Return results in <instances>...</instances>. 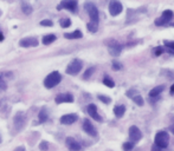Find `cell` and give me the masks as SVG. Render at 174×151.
Here are the masks:
<instances>
[{"instance_id": "1", "label": "cell", "mask_w": 174, "mask_h": 151, "mask_svg": "<svg viewBox=\"0 0 174 151\" xmlns=\"http://www.w3.org/2000/svg\"><path fill=\"white\" fill-rule=\"evenodd\" d=\"M62 80V76L58 71H54L51 72L49 76H46V78L44 79V86L46 89H54L56 85H58Z\"/></svg>"}, {"instance_id": "2", "label": "cell", "mask_w": 174, "mask_h": 151, "mask_svg": "<svg viewBox=\"0 0 174 151\" xmlns=\"http://www.w3.org/2000/svg\"><path fill=\"white\" fill-rule=\"evenodd\" d=\"M154 142H155V145L161 148V149H165L167 148L168 144H169V135L166 131H159L158 134L155 135V138H154Z\"/></svg>"}, {"instance_id": "3", "label": "cell", "mask_w": 174, "mask_h": 151, "mask_svg": "<svg viewBox=\"0 0 174 151\" xmlns=\"http://www.w3.org/2000/svg\"><path fill=\"white\" fill-rule=\"evenodd\" d=\"M84 8H85V11L88 12V14H89V17L91 19V23L98 24L100 14H98V10H97V7L95 6V4H92V2H85L84 4Z\"/></svg>"}, {"instance_id": "4", "label": "cell", "mask_w": 174, "mask_h": 151, "mask_svg": "<svg viewBox=\"0 0 174 151\" xmlns=\"http://www.w3.org/2000/svg\"><path fill=\"white\" fill-rule=\"evenodd\" d=\"M82 67H83L82 60H79V59H73L72 62H70V64L68 65L65 72L68 75H72V76L77 75V73H79V71L82 70Z\"/></svg>"}, {"instance_id": "5", "label": "cell", "mask_w": 174, "mask_h": 151, "mask_svg": "<svg viewBox=\"0 0 174 151\" xmlns=\"http://www.w3.org/2000/svg\"><path fill=\"white\" fill-rule=\"evenodd\" d=\"M174 17V13L171 10H166V11L162 12L161 17L158 18L155 20V25L158 26H161V25H166L168 24L169 21H172V19Z\"/></svg>"}, {"instance_id": "6", "label": "cell", "mask_w": 174, "mask_h": 151, "mask_svg": "<svg viewBox=\"0 0 174 151\" xmlns=\"http://www.w3.org/2000/svg\"><path fill=\"white\" fill-rule=\"evenodd\" d=\"M77 1L76 0H64L62 1L59 5L57 6V10H62V8H65V10H69L70 12L75 13L77 11Z\"/></svg>"}, {"instance_id": "7", "label": "cell", "mask_w": 174, "mask_h": 151, "mask_svg": "<svg viewBox=\"0 0 174 151\" xmlns=\"http://www.w3.org/2000/svg\"><path fill=\"white\" fill-rule=\"evenodd\" d=\"M129 140H130V143L133 144H135L136 142L142 138V134H141V131H140V129L138 126H135V125H133L129 128Z\"/></svg>"}, {"instance_id": "8", "label": "cell", "mask_w": 174, "mask_h": 151, "mask_svg": "<svg viewBox=\"0 0 174 151\" xmlns=\"http://www.w3.org/2000/svg\"><path fill=\"white\" fill-rule=\"evenodd\" d=\"M123 10V6L121 4L120 1H116V0H113L109 2V13L113 16V17H116L119 16L121 12Z\"/></svg>"}, {"instance_id": "9", "label": "cell", "mask_w": 174, "mask_h": 151, "mask_svg": "<svg viewBox=\"0 0 174 151\" xmlns=\"http://www.w3.org/2000/svg\"><path fill=\"white\" fill-rule=\"evenodd\" d=\"M39 44V41L35 37H26L19 41V45L21 47H36Z\"/></svg>"}, {"instance_id": "10", "label": "cell", "mask_w": 174, "mask_h": 151, "mask_svg": "<svg viewBox=\"0 0 174 151\" xmlns=\"http://www.w3.org/2000/svg\"><path fill=\"white\" fill-rule=\"evenodd\" d=\"M83 130L84 132H87L91 137H96L97 136V130L89 119H84L83 121Z\"/></svg>"}, {"instance_id": "11", "label": "cell", "mask_w": 174, "mask_h": 151, "mask_svg": "<svg viewBox=\"0 0 174 151\" xmlns=\"http://www.w3.org/2000/svg\"><path fill=\"white\" fill-rule=\"evenodd\" d=\"M54 102L57 104H62V103H72L73 102V96L71 93H60L58 94L56 98H54Z\"/></svg>"}, {"instance_id": "12", "label": "cell", "mask_w": 174, "mask_h": 151, "mask_svg": "<svg viewBox=\"0 0 174 151\" xmlns=\"http://www.w3.org/2000/svg\"><path fill=\"white\" fill-rule=\"evenodd\" d=\"M65 144H66V146H68V149H69L70 151H79L81 149H82L81 144H79L75 138H72V137H68V138H66Z\"/></svg>"}, {"instance_id": "13", "label": "cell", "mask_w": 174, "mask_h": 151, "mask_svg": "<svg viewBox=\"0 0 174 151\" xmlns=\"http://www.w3.org/2000/svg\"><path fill=\"white\" fill-rule=\"evenodd\" d=\"M87 111H88L89 116H90L92 119H95V121H97V122H102V117L98 115V112H97V108H96V105L95 104H89L88 105Z\"/></svg>"}, {"instance_id": "14", "label": "cell", "mask_w": 174, "mask_h": 151, "mask_svg": "<svg viewBox=\"0 0 174 151\" xmlns=\"http://www.w3.org/2000/svg\"><path fill=\"white\" fill-rule=\"evenodd\" d=\"M78 119V116L75 113H69V115H64V116L60 117V123L64 124V125H70L73 124Z\"/></svg>"}, {"instance_id": "15", "label": "cell", "mask_w": 174, "mask_h": 151, "mask_svg": "<svg viewBox=\"0 0 174 151\" xmlns=\"http://www.w3.org/2000/svg\"><path fill=\"white\" fill-rule=\"evenodd\" d=\"M109 50V53L111 54V56H114V57H117V56H120L121 51H122V46H121L119 43H116V41H113L108 47Z\"/></svg>"}, {"instance_id": "16", "label": "cell", "mask_w": 174, "mask_h": 151, "mask_svg": "<svg viewBox=\"0 0 174 151\" xmlns=\"http://www.w3.org/2000/svg\"><path fill=\"white\" fill-rule=\"evenodd\" d=\"M82 37H83V33L79 30H76L71 33H64V38H66V39H79Z\"/></svg>"}, {"instance_id": "17", "label": "cell", "mask_w": 174, "mask_h": 151, "mask_svg": "<svg viewBox=\"0 0 174 151\" xmlns=\"http://www.w3.org/2000/svg\"><path fill=\"white\" fill-rule=\"evenodd\" d=\"M125 112H126V106H125V105H117V106H115L114 108V113L117 118L123 117Z\"/></svg>"}, {"instance_id": "18", "label": "cell", "mask_w": 174, "mask_h": 151, "mask_svg": "<svg viewBox=\"0 0 174 151\" xmlns=\"http://www.w3.org/2000/svg\"><path fill=\"white\" fill-rule=\"evenodd\" d=\"M163 90H165V86H163V85H159V86L152 89L149 91V97H158Z\"/></svg>"}, {"instance_id": "19", "label": "cell", "mask_w": 174, "mask_h": 151, "mask_svg": "<svg viewBox=\"0 0 174 151\" xmlns=\"http://www.w3.org/2000/svg\"><path fill=\"white\" fill-rule=\"evenodd\" d=\"M56 39H57V38H56V35L54 34H48L43 38V44H44V45H50V44H52Z\"/></svg>"}, {"instance_id": "20", "label": "cell", "mask_w": 174, "mask_h": 151, "mask_svg": "<svg viewBox=\"0 0 174 151\" xmlns=\"http://www.w3.org/2000/svg\"><path fill=\"white\" fill-rule=\"evenodd\" d=\"M48 111H46V108H43L42 110L39 111V122L40 123H44L48 121Z\"/></svg>"}, {"instance_id": "21", "label": "cell", "mask_w": 174, "mask_h": 151, "mask_svg": "<svg viewBox=\"0 0 174 151\" xmlns=\"http://www.w3.org/2000/svg\"><path fill=\"white\" fill-rule=\"evenodd\" d=\"M163 45H165V48L167 50V52L174 54V41H163Z\"/></svg>"}, {"instance_id": "22", "label": "cell", "mask_w": 174, "mask_h": 151, "mask_svg": "<svg viewBox=\"0 0 174 151\" xmlns=\"http://www.w3.org/2000/svg\"><path fill=\"white\" fill-rule=\"evenodd\" d=\"M21 10H23L25 14H30V13H32V6L30 4H27V2H23L21 4Z\"/></svg>"}, {"instance_id": "23", "label": "cell", "mask_w": 174, "mask_h": 151, "mask_svg": "<svg viewBox=\"0 0 174 151\" xmlns=\"http://www.w3.org/2000/svg\"><path fill=\"white\" fill-rule=\"evenodd\" d=\"M132 99L134 100V103H135L136 105H139V106H142V105H143V103H144L143 98L141 97V94H140V93H139V94H136V96H134Z\"/></svg>"}, {"instance_id": "24", "label": "cell", "mask_w": 174, "mask_h": 151, "mask_svg": "<svg viewBox=\"0 0 174 151\" xmlns=\"http://www.w3.org/2000/svg\"><path fill=\"white\" fill-rule=\"evenodd\" d=\"M59 24L62 27L66 29V27H69V26L71 25V20H70L69 18H62V19L59 20Z\"/></svg>"}, {"instance_id": "25", "label": "cell", "mask_w": 174, "mask_h": 151, "mask_svg": "<svg viewBox=\"0 0 174 151\" xmlns=\"http://www.w3.org/2000/svg\"><path fill=\"white\" fill-rule=\"evenodd\" d=\"M87 27H88V30L90 31V32H92V33H95V32H97V29H98V24L96 23H88V25H87Z\"/></svg>"}, {"instance_id": "26", "label": "cell", "mask_w": 174, "mask_h": 151, "mask_svg": "<svg viewBox=\"0 0 174 151\" xmlns=\"http://www.w3.org/2000/svg\"><path fill=\"white\" fill-rule=\"evenodd\" d=\"M103 84H104V85H107L108 87H114L115 86L114 80H113L111 78H109V77H104V79H103Z\"/></svg>"}, {"instance_id": "27", "label": "cell", "mask_w": 174, "mask_h": 151, "mask_svg": "<svg viewBox=\"0 0 174 151\" xmlns=\"http://www.w3.org/2000/svg\"><path fill=\"white\" fill-rule=\"evenodd\" d=\"M94 71H95V67H90V69H88V70L84 72V76H83L84 79H89V78H90V76L94 73Z\"/></svg>"}, {"instance_id": "28", "label": "cell", "mask_w": 174, "mask_h": 151, "mask_svg": "<svg viewBox=\"0 0 174 151\" xmlns=\"http://www.w3.org/2000/svg\"><path fill=\"white\" fill-rule=\"evenodd\" d=\"M133 148H134V144L130 143V142H126V143L123 144V150L125 151H132Z\"/></svg>"}, {"instance_id": "29", "label": "cell", "mask_w": 174, "mask_h": 151, "mask_svg": "<svg viewBox=\"0 0 174 151\" xmlns=\"http://www.w3.org/2000/svg\"><path fill=\"white\" fill-rule=\"evenodd\" d=\"M98 99H100L101 102H103L104 104H109V103L111 102V99L109 98V97H106V96H103V94H100V96H98Z\"/></svg>"}, {"instance_id": "30", "label": "cell", "mask_w": 174, "mask_h": 151, "mask_svg": "<svg viewBox=\"0 0 174 151\" xmlns=\"http://www.w3.org/2000/svg\"><path fill=\"white\" fill-rule=\"evenodd\" d=\"M121 69H122V64L119 63V62H116V60H114V62H113V70L120 71Z\"/></svg>"}, {"instance_id": "31", "label": "cell", "mask_w": 174, "mask_h": 151, "mask_svg": "<svg viewBox=\"0 0 174 151\" xmlns=\"http://www.w3.org/2000/svg\"><path fill=\"white\" fill-rule=\"evenodd\" d=\"M126 94H127V97H129V98H133L134 96H136V94H139V92L136 91V90H128Z\"/></svg>"}, {"instance_id": "32", "label": "cell", "mask_w": 174, "mask_h": 151, "mask_svg": "<svg viewBox=\"0 0 174 151\" xmlns=\"http://www.w3.org/2000/svg\"><path fill=\"white\" fill-rule=\"evenodd\" d=\"M48 148H49V144H48V142H45V140H43L42 143L39 144V149L42 151H46L48 150Z\"/></svg>"}, {"instance_id": "33", "label": "cell", "mask_w": 174, "mask_h": 151, "mask_svg": "<svg viewBox=\"0 0 174 151\" xmlns=\"http://www.w3.org/2000/svg\"><path fill=\"white\" fill-rule=\"evenodd\" d=\"M40 25H42V26H52L54 23H52L51 20L46 19V20H42V21H40Z\"/></svg>"}, {"instance_id": "34", "label": "cell", "mask_w": 174, "mask_h": 151, "mask_svg": "<svg viewBox=\"0 0 174 151\" xmlns=\"http://www.w3.org/2000/svg\"><path fill=\"white\" fill-rule=\"evenodd\" d=\"M163 52V47H158V48H155V56H160V54H161V53Z\"/></svg>"}, {"instance_id": "35", "label": "cell", "mask_w": 174, "mask_h": 151, "mask_svg": "<svg viewBox=\"0 0 174 151\" xmlns=\"http://www.w3.org/2000/svg\"><path fill=\"white\" fill-rule=\"evenodd\" d=\"M163 149H161V148H159V146H156L155 144L152 146V151H162Z\"/></svg>"}, {"instance_id": "36", "label": "cell", "mask_w": 174, "mask_h": 151, "mask_svg": "<svg viewBox=\"0 0 174 151\" xmlns=\"http://www.w3.org/2000/svg\"><path fill=\"white\" fill-rule=\"evenodd\" d=\"M13 151H25V148L24 146H18V148H16Z\"/></svg>"}, {"instance_id": "37", "label": "cell", "mask_w": 174, "mask_h": 151, "mask_svg": "<svg viewBox=\"0 0 174 151\" xmlns=\"http://www.w3.org/2000/svg\"><path fill=\"white\" fill-rule=\"evenodd\" d=\"M169 131H171V132L174 135V124H172V125L169 126Z\"/></svg>"}, {"instance_id": "38", "label": "cell", "mask_w": 174, "mask_h": 151, "mask_svg": "<svg viewBox=\"0 0 174 151\" xmlns=\"http://www.w3.org/2000/svg\"><path fill=\"white\" fill-rule=\"evenodd\" d=\"M171 93H172V94H174V84L172 85V86H171Z\"/></svg>"}, {"instance_id": "39", "label": "cell", "mask_w": 174, "mask_h": 151, "mask_svg": "<svg viewBox=\"0 0 174 151\" xmlns=\"http://www.w3.org/2000/svg\"><path fill=\"white\" fill-rule=\"evenodd\" d=\"M4 40V35H2V33L0 32V41H2Z\"/></svg>"}, {"instance_id": "40", "label": "cell", "mask_w": 174, "mask_h": 151, "mask_svg": "<svg viewBox=\"0 0 174 151\" xmlns=\"http://www.w3.org/2000/svg\"><path fill=\"white\" fill-rule=\"evenodd\" d=\"M0 143H1V138H0Z\"/></svg>"}]
</instances>
